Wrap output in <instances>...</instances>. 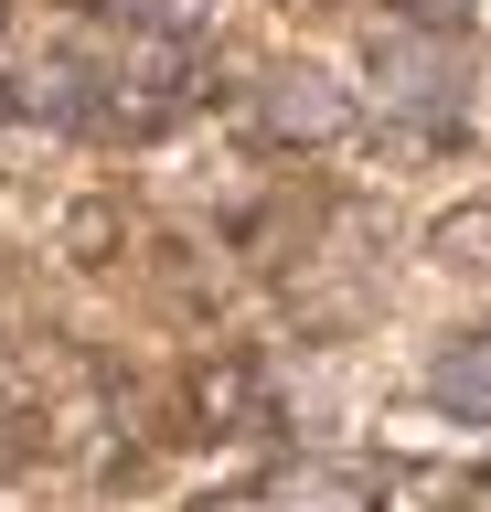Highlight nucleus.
I'll return each instance as SVG.
<instances>
[{"mask_svg": "<svg viewBox=\"0 0 491 512\" xmlns=\"http://www.w3.org/2000/svg\"><path fill=\"white\" fill-rule=\"evenodd\" d=\"M427 395H438L449 416H470V427H481V416H491V331H470V342L438 352V363H427Z\"/></svg>", "mask_w": 491, "mask_h": 512, "instance_id": "3", "label": "nucleus"}, {"mask_svg": "<svg viewBox=\"0 0 491 512\" xmlns=\"http://www.w3.org/2000/svg\"><path fill=\"white\" fill-rule=\"evenodd\" d=\"M417 11H427V22H438V11H459V0H417Z\"/></svg>", "mask_w": 491, "mask_h": 512, "instance_id": "5", "label": "nucleus"}, {"mask_svg": "<svg viewBox=\"0 0 491 512\" xmlns=\"http://www.w3.org/2000/svg\"><path fill=\"white\" fill-rule=\"evenodd\" d=\"M257 128H267V139H289V150H321V139L353 128V96L331 86L321 64H278V75L257 86Z\"/></svg>", "mask_w": 491, "mask_h": 512, "instance_id": "2", "label": "nucleus"}, {"mask_svg": "<svg viewBox=\"0 0 491 512\" xmlns=\"http://www.w3.org/2000/svg\"><path fill=\"white\" fill-rule=\"evenodd\" d=\"M374 86H385L395 118H449L459 86H470V54H459L449 22H395L374 32Z\"/></svg>", "mask_w": 491, "mask_h": 512, "instance_id": "1", "label": "nucleus"}, {"mask_svg": "<svg viewBox=\"0 0 491 512\" xmlns=\"http://www.w3.org/2000/svg\"><path fill=\"white\" fill-rule=\"evenodd\" d=\"M459 512H491V470H481V480H470V502H459Z\"/></svg>", "mask_w": 491, "mask_h": 512, "instance_id": "4", "label": "nucleus"}]
</instances>
